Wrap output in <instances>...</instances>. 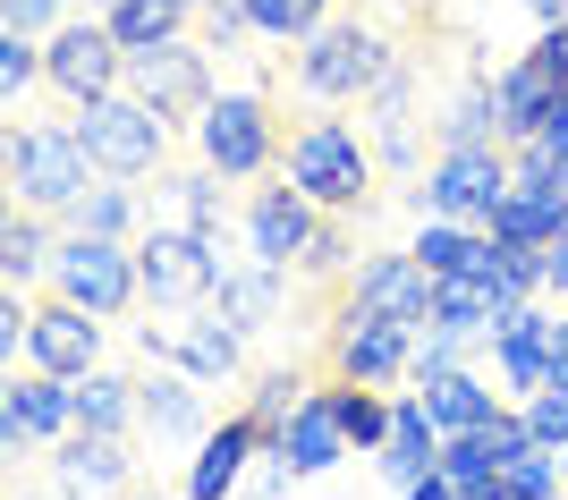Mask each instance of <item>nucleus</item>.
Listing matches in <instances>:
<instances>
[{
  "label": "nucleus",
  "mask_w": 568,
  "mask_h": 500,
  "mask_svg": "<svg viewBox=\"0 0 568 500\" xmlns=\"http://www.w3.org/2000/svg\"><path fill=\"white\" fill-rule=\"evenodd\" d=\"M18 500H69V492H60V483H51V492H18Z\"/></svg>",
  "instance_id": "nucleus-52"
},
{
  "label": "nucleus",
  "mask_w": 568,
  "mask_h": 500,
  "mask_svg": "<svg viewBox=\"0 0 568 500\" xmlns=\"http://www.w3.org/2000/svg\"><path fill=\"white\" fill-rule=\"evenodd\" d=\"M306 390H314V381L297 374V365H272V374H255V399H246V416L263 425V450H281V432H288V416L306 407Z\"/></svg>",
  "instance_id": "nucleus-35"
},
{
  "label": "nucleus",
  "mask_w": 568,
  "mask_h": 500,
  "mask_svg": "<svg viewBox=\"0 0 568 500\" xmlns=\"http://www.w3.org/2000/svg\"><path fill=\"white\" fill-rule=\"evenodd\" d=\"M442 441H450V432L433 425V407L416 399V390H399V407H390V441H382L374 450V467H382V483H425L433 467H442Z\"/></svg>",
  "instance_id": "nucleus-23"
},
{
  "label": "nucleus",
  "mask_w": 568,
  "mask_h": 500,
  "mask_svg": "<svg viewBox=\"0 0 568 500\" xmlns=\"http://www.w3.org/2000/svg\"><path fill=\"white\" fill-rule=\"evenodd\" d=\"M518 187V162H509V144H458L442 162L425 170V187H416V213H442V221H493V204Z\"/></svg>",
  "instance_id": "nucleus-9"
},
{
  "label": "nucleus",
  "mask_w": 568,
  "mask_h": 500,
  "mask_svg": "<svg viewBox=\"0 0 568 500\" xmlns=\"http://www.w3.org/2000/svg\"><path fill=\"white\" fill-rule=\"evenodd\" d=\"M560 467H568V450H560Z\"/></svg>",
  "instance_id": "nucleus-55"
},
{
  "label": "nucleus",
  "mask_w": 568,
  "mask_h": 500,
  "mask_svg": "<svg viewBox=\"0 0 568 500\" xmlns=\"http://www.w3.org/2000/svg\"><path fill=\"white\" fill-rule=\"evenodd\" d=\"M399 500H467V492H458V483H450V476H442V467H433V476H425V483H407V492H399Z\"/></svg>",
  "instance_id": "nucleus-49"
},
{
  "label": "nucleus",
  "mask_w": 568,
  "mask_h": 500,
  "mask_svg": "<svg viewBox=\"0 0 568 500\" xmlns=\"http://www.w3.org/2000/svg\"><path fill=\"white\" fill-rule=\"evenodd\" d=\"M551 348H560V314H551V297H526V306L493 331V374H500V390H518V399L551 390Z\"/></svg>",
  "instance_id": "nucleus-15"
},
{
  "label": "nucleus",
  "mask_w": 568,
  "mask_h": 500,
  "mask_svg": "<svg viewBox=\"0 0 568 500\" xmlns=\"http://www.w3.org/2000/svg\"><path fill=\"white\" fill-rule=\"evenodd\" d=\"M60 432H77V381L43 374V365L9 374V390H0V450L26 458L43 441H60Z\"/></svg>",
  "instance_id": "nucleus-13"
},
{
  "label": "nucleus",
  "mask_w": 568,
  "mask_h": 500,
  "mask_svg": "<svg viewBox=\"0 0 568 500\" xmlns=\"http://www.w3.org/2000/svg\"><path fill=\"white\" fill-rule=\"evenodd\" d=\"M288 280H297V272H281V263H263V255H230V263H221V288H213V314L255 339V331H272V323H281Z\"/></svg>",
  "instance_id": "nucleus-21"
},
{
  "label": "nucleus",
  "mask_w": 568,
  "mask_h": 500,
  "mask_svg": "<svg viewBox=\"0 0 568 500\" xmlns=\"http://www.w3.org/2000/svg\"><path fill=\"white\" fill-rule=\"evenodd\" d=\"M195 18H204V43H213V51H246V43H263V34H255V9H246V0H204Z\"/></svg>",
  "instance_id": "nucleus-42"
},
{
  "label": "nucleus",
  "mask_w": 568,
  "mask_h": 500,
  "mask_svg": "<svg viewBox=\"0 0 568 500\" xmlns=\"http://www.w3.org/2000/svg\"><path fill=\"white\" fill-rule=\"evenodd\" d=\"M314 229H323V204H314L306 187H255V204H246V255L281 263V272H297L314 246Z\"/></svg>",
  "instance_id": "nucleus-16"
},
{
  "label": "nucleus",
  "mask_w": 568,
  "mask_h": 500,
  "mask_svg": "<svg viewBox=\"0 0 568 500\" xmlns=\"http://www.w3.org/2000/svg\"><path fill=\"white\" fill-rule=\"evenodd\" d=\"M246 9L263 43H306L314 25H332V0H246Z\"/></svg>",
  "instance_id": "nucleus-38"
},
{
  "label": "nucleus",
  "mask_w": 568,
  "mask_h": 500,
  "mask_svg": "<svg viewBox=\"0 0 568 500\" xmlns=\"http://www.w3.org/2000/svg\"><path fill=\"white\" fill-rule=\"evenodd\" d=\"M509 314H518V297H509L493 272H442V280H433V323H442V331H467V339L493 348V331Z\"/></svg>",
  "instance_id": "nucleus-22"
},
{
  "label": "nucleus",
  "mask_w": 568,
  "mask_h": 500,
  "mask_svg": "<svg viewBox=\"0 0 568 500\" xmlns=\"http://www.w3.org/2000/svg\"><path fill=\"white\" fill-rule=\"evenodd\" d=\"M26 331H34V306H26L18 288L0 297V357H9V374H18V348H26Z\"/></svg>",
  "instance_id": "nucleus-47"
},
{
  "label": "nucleus",
  "mask_w": 568,
  "mask_h": 500,
  "mask_svg": "<svg viewBox=\"0 0 568 500\" xmlns=\"http://www.w3.org/2000/svg\"><path fill=\"white\" fill-rule=\"evenodd\" d=\"M332 374L374 381V390L407 381V374H416V323H390V314L348 306V297H339V323H332Z\"/></svg>",
  "instance_id": "nucleus-11"
},
{
  "label": "nucleus",
  "mask_w": 568,
  "mask_h": 500,
  "mask_svg": "<svg viewBox=\"0 0 568 500\" xmlns=\"http://www.w3.org/2000/svg\"><path fill=\"white\" fill-rule=\"evenodd\" d=\"M323 399H332L339 432H348V450H365V458H374L382 441H390V407H399V399H382L374 381H348V374H332V381H323Z\"/></svg>",
  "instance_id": "nucleus-28"
},
{
  "label": "nucleus",
  "mask_w": 568,
  "mask_h": 500,
  "mask_svg": "<svg viewBox=\"0 0 568 500\" xmlns=\"http://www.w3.org/2000/svg\"><path fill=\"white\" fill-rule=\"evenodd\" d=\"M51 297H69V306L102 314V323H119L128 306H144L136 238H85V229H69L60 255H51Z\"/></svg>",
  "instance_id": "nucleus-6"
},
{
  "label": "nucleus",
  "mask_w": 568,
  "mask_h": 500,
  "mask_svg": "<svg viewBox=\"0 0 568 500\" xmlns=\"http://www.w3.org/2000/svg\"><path fill=\"white\" fill-rule=\"evenodd\" d=\"M136 339H144V365H179L195 381H230L246 365V331L221 323L213 306H195V323H144Z\"/></svg>",
  "instance_id": "nucleus-12"
},
{
  "label": "nucleus",
  "mask_w": 568,
  "mask_h": 500,
  "mask_svg": "<svg viewBox=\"0 0 568 500\" xmlns=\"http://www.w3.org/2000/svg\"><path fill=\"white\" fill-rule=\"evenodd\" d=\"M60 221H69V229H85V238H144V204L128 195V178H94V187L77 195Z\"/></svg>",
  "instance_id": "nucleus-29"
},
{
  "label": "nucleus",
  "mask_w": 568,
  "mask_h": 500,
  "mask_svg": "<svg viewBox=\"0 0 568 500\" xmlns=\"http://www.w3.org/2000/svg\"><path fill=\"white\" fill-rule=\"evenodd\" d=\"M416 399L433 407V425H442V432H475V425H493V416H500V390H493L484 374H475V365L416 381Z\"/></svg>",
  "instance_id": "nucleus-25"
},
{
  "label": "nucleus",
  "mask_w": 568,
  "mask_h": 500,
  "mask_svg": "<svg viewBox=\"0 0 568 500\" xmlns=\"http://www.w3.org/2000/svg\"><path fill=\"white\" fill-rule=\"evenodd\" d=\"M119 500H187V492H119Z\"/></svg>",
  "instance_id": "nucleus-51"
},
{
  "label": "nucleus",
  "mask_w": 568,
  "mask_h": 500,
  "mask_svg": "<svg viewBox=\"0 0 568 500\" xmlns=\"http://www.w3.org/2000/svg\"><path fill=\"white\" fill-rule=\"evenodd\" d=\"M475 348H484V339H467V331H442V323H425V331H416V374H407V381L458 374V365H467Z\"/></svg>",
  "instance_id": "nucleus-40"
},
{
  "label": "nucleus",
  "mask_w": 568,
  "mask_h": 500,
  "mask_svg": "<svg viewBox=\"0 0 568 500\" xmlns=\"http://www.w3.org/2000/svg\"><path fill=\"white\" fill-rule=\"evenodd\" d=\"M85 9H119V0H85Z\"/></svg>",
  "instance_id": "nucleus-53"
},
{
  "label": "nucleus",
  "mask_w": 568,
  "mask_h": 500,
  "mask_svg": "<svg viewBox=\"0 0 568 500\" xmlns=\"http://www.w3.org/2000/svg\"><path fill=\"white\" fill-rule=\"evenodd\" d=\"M221 238H204V229H179V221H153L136 238V280H144V306L153 314H195L213 306L221 288Z\"/></svg>",
  "instance_id": "nucleus-4"
},
{
  "label": "nucleus",
  "mask_w": 568,
  "mask_h": 500,
  "mask_svg": "<svg viewBox=\"0 0 568 500\" xmlns=\"http://www.w3.org/2000/svg\"><path fill=\"white\" fill-rule=\"evenodd\" d=\"M374 144H365V127L356 120H306L297 136H288V187H306L323 213H356L365 195H374Z\"/></svg>",
  "instance_id": "nucleus-1"
},
{
  "label": "nucleus",
  "mask_w": 568,
  "mask_h": 500,
  "mask_svg": "<svg viewBox=\"0 0 568 500\" xmlns=\"http://www.w3.org/2000/svg\"><path fill=\"white\" fill-rule=\"evenodd\" d=\"M535 60H544V69H551V76H560V85H568V18L535 34Z\"/></svg>",
  "instance_id": "nucleus-48"
},
{
  "label": "nucleus",
  "mask_w": 568,
  "mask_h": 500,
  "mask_svg": "<svg viewBox=\"0 0 568 500\" xmlns=\"http://www.w3.org/2000/svg\"><path fill=\"white\" fill-rule=\"evenodd\" d=\"M43 85L60 102H102L128 85V43L111 34V18H69V25H51L43 34Z\"/></svg>",
  "instance_id": "nucleus-7"
},
{
  "label": "nucleus",
  "mask_w": 568,
  "mask_h": 500,
  "mask_svg": "<svg viewBox=\"0 0 568 500\" xmlns=\"http://www.w3.org/2000/svg\"><path fill=\"white\" fill-rule=\"evenodd\" d=\"M102 18H111V34L128 51H153V43H179V34H187V0H119V9H102Z\"/></svg>",
  "instance_id": "nucleus-34"
},
{
  "label": "nucleus",
  "mask_w": 568,
  "mask_h": 500,
  "mask_svg": "<svg viewBox=\"0 0 568 500\" xmlns=\"http://www.w3.org/2000/svg\"><path fill=\"white\" fill-rule=\"evenodd\" d=\"M162 195H170V221H179V229L221 238V170H213V162H195V170H179V178H162Z\"/></svg>",
  "instance_id": "nucleus-36"
},
{
  "label": "nucleus",
  "mask_w": 568,
  "mask_h": 500,
  "mask_svg": "<svg viewBox=\"0 0 568 500\" xmlns=\"http://www.w3.org/2000/svg\"><path fill=\"white\" fill-rule=\"evenodd\" d=\"M187 9H204V0H187Z\"/></svg>",
  "instance_id": "nucleus-54"
},
{
  "label": "nucleus",
  "mask_w": 568,
  "mask_h": 500,
  "mask_svg": "<svg viewBox=\"0 0 568 500\" xmlns=\"http://www.w3.org/2000/svg\"><path fill=\"white\" fill-rule=\"evenodd\" d=\"M551 94H560V76H551L544 60H535V51H526V60H509V69H500V136H509V144H526L535 127H544Z\"/></svg>",
  "instance_id": "nucleus-27"
},
{
  "label": "nucleus",
  "mask_w": 568,
  "mask_h": 500,
  "mask_svg": "<svg viewBox=\"0 0 568 500\" xmlns=\"http://www.w3.org/2000/svg\"><path fill=\"white\" fill-rule=\"evenodd\" d=\"M407 85H416V69H390L374 85V162L382 170H416V136H407Z\"/></svg>",
  "instance_id": "nucleus-30"
},
{
  "label": "nucleus",
  "mask_w": 568,
  "mask_h": 500,
  "mask_svg": "<svg viewBox=\"0 0 568 500\" xmlns=\"http://www.w3.org/2000/svg\"><path fill=\"white\" fill-rule=\"evenodd\" d=\"M77 425H94V432H136V374H111V365L77 374Z\"/></svg>",
  "instance_id": "nucleus-32"
},
{
  "label": "nucleus",
  "mask_w": 568,
  "mask_h": 500,
  "mask_svg": "<svg viewBox=\"0 0 568 500\" xmlns=\"http://www.w3.org/2000/svg\"><path fill=\"white\" fill-rule=\"evenodd\" d=\"M390 69H399V51L365 18H332L297 43V85H306L314 102H374V85Z\"/></svg>",
  "instance_id": "nucleus-2"
},
{
  "label": "nucleus",
  "mask_w": 568,
  "mask_h": 500,
  "mask_svg": "<svg viewBox=\"0 0 568 500\" xmlns=\"http://www.w3.org/2000/svg\"><path fill=\"white\" fill-rule=\"evenodd\" d=\"M51 483L69 500H119V492H136V450H128V432H94V425H77L51 441Z\"/></svg>",
  "instance_id": "nucleus-14"
},
{
  "label": "nucleus",
  "mask_w": 568,
  "mask_h": 500,
  "mask_svg": "<svg viewBox=\"0 0 568 500\" xmlns=\"http://www.w3.org/2000/svg\"><path fill=\"white\" fill-rule=\"evenodd\" d=\"M442 476H450L458 492H484V483H500V467H493V450H484L475 432H450V441H442Z\"/></svg>",
  "instance_id": "nucleus-41"
},
{
  "label": "nucleus",
  "mask_w": 568,
  "mask_h": 500,
  "mask_svg": "<svg viewBox=\"0 0 568 500\" xmlns=\"http://www.w3.org/2000/svg\"><path fill=\"white\" fill-rule=\"evenodd\" d=\"M195 162H213L221 178H263L281 162V127H272V102L246 85V94H213L204 120H195Z\"/></svg>",
  "instance_id": "nucleus-8"
},
{
  "label": "nucleus",
  "mask_w": 568,
  "mask_h": 500,
  "mask_svg": "<svg viewBox=\"0 0 568 500\" xmlns=\"http://www.w3.org/2000/svg\"><path fill=\"white\" fill-rule=\"evenodd\" d=\"M458 144H509L500 136V76H475V85L450 94V111H442V153H458Z\"/></svg>",
  "instance_id": "nucleus-31"
},
{
  "label": "nucleus",
  "mask_w": 568,
  "mask_h": 500,
  "mask_svg": "<svg viewBox=\"0 0 568 500\" xmlns=\"http://www.w3.org/2000/svg\"><path fill=\"white\" fill-rule=\"evenodd\" d=\"M348 306H374V314H390V323H416V331H425V323H433V272L416 263V246H399V255H365L348 272Z\"/></svg>",
  "instance_id": "nucleus-17"
},
{
  "label": "nucleus",
  "mask_w": 568,
  "mask_h": 500,
  "mask_svg": "<svg viewBox=\"0 0 568 500\" xmlns=\"http://www.w3.org/2000/svg\"><path fill=\"white\" fill-rule=\"evenodd\" d=\"M518 9H526L535 25H560V18H568V0H518Z\"/></svg>",
  "instance_id": "nucleus-50"
},
{
  "label": "nucleus",
  "mask_w": 568,
  "mask_h": 500,
  "mask_svg": "<svg viewBox=\"0 0 568 500\" xmlns=\"http://www.w3.org/2000/svg\"><path fill=\"white\" fill-rule=\"evenodd\" d=\"M544 255H551V246H500V272H493V280L526 306V297H544Z\"/></svg>",
  "instance_id": "nucleus-44"
},
{
  "label": "nucleus",
  "mask_w": 568,
  "mask_h": 500,
  "mask_svg": "<svg viewBox=\"0 0 568 500\" xmlns=\"http://www.w3.org/2000/svg\"><path fill=\"white\" fill-rule=\"evenodd\" d=\"M94 178L102 170H94V153L77 144L69 120L60 127H9V187H18L26 213H69Z\"/></svg>",
  "instance_id": "nucleus-5"
},
{
  "label": "nucleus",
  "mask_w": 568,
  "mask_h": 500,
  "mask_svg": "<svg viewBox=\"0 0 568 500\" xmlns=\"http://www.w3.org/2000/svg\"><path fill=\"white\" fill-rule=\"evenodd\" d=\"M306 280H332V272H348V213H323V229H314L306 263H297Z\"/></svg>",
  "instance_id": "nucleus-43"
},
{
  "label": "nucleus",
  "mask_w": 568,
  "mask_h": 500,
  "mask_svg": "<svg viewBox=\"0 0 568 500\" xmlns=\"http://www.w3.org/2000/svg\"><path fill=\"white\" fill-rule=\"evenodd\" d=\"M26 85H43V34H18V25H0V94L18 111Z\"/></svg>",
  "instance_id": "nucleus-39"
},
{
  "label": "nucleus",
  "mask_w": 568,
  "mask_h": 500,
  "mask_svg": "<svg viewBox=\"0 0 568 500\" xmlns=\"http://www.w3.org/2000/svg\"><path fill=\"white\" fill-rule=\"evenodd\" d=\"M500 500H568L560 450H544V441H535L526 458H509V467H500Z\"/></svg>",
  "instance_id": "nucleus-37"
},
{
  "label": "nucleus",
  "mask_w": 568,
  "mask_h": 500,
  "mask_svg": "<svg viewBox=\"0 0 568 500\" xmlns=\"http://www.w3.org/2000/svg\"><path fill=\"white\" fill-rule=\"evenodd\" d=\"M255 458H263V425L246 416V407H237V416H221V425L195 441L187 483H179V492H187V500H230L237 483L255 476Z\"/></svg>",
  "instance_id": "nucleus-18"
},
{
  "label": "nucleus",
  "mask_w": 568,
  "mask_h": 500,
  "mask_svg": "<svg viewBox=\"0 0 568 500\" xmlns=\"http://www.w3.org/2000/svg\"><path fill=\"white\" fill-rule=\"evenodd\" d=\"M26 365H43V374L77 381L102 365V314L69 306V297H51V306H34V331H26Z\"/></svg>",
  "instance_id": "nucleus-20"
},
{
  "label": "nucleus",
  "mask_w": 568,
  "mask_h": 500,
  "mask_svg": "<svg viewBox=\"0 0 568 500\" xmlns=\"http://www.w3.org/2000/svg\"><path fill=\"white\" fill-rule=\"evenodd\" d=\"M281 458L297 467V476H332L339 458H348V432H339L332 399H323V381H314V390H306V407L288 416V432H281Z\"/></svg>",
  "instance_id": "nucleus-24"
},
{
  "label": "nucleus",
  "mask_w": 568,
  "mask_h": 500,
  "mask_svg": "<svg viewBox=\"0 0 568 500\" xmlns=\"http://www.w3.org/2000/svg\"><path fill=\"white\" fill-rule=\"evenodd\" d=\"M0 25H18V34H51V25H69V0H0Z\"/></svg>",
  "instance_id": "nucleus-46"
},
{
  "label": "nucleus",
  "mask_w": 568,
  "mask_h": 500,
  "mask_svg": "<svg viewBox=\"0 0 568 500\" xmlns=\"http://www.w3.org/2000/svg\"><path fill=\"white\" fill-rule=\"evenodd\" d=\"M484 229H493L500 246H560L568 238V204H560V195H544V187H509Z\"/></svg>",
  "instance_id": "nucleus-26"
},
{
  "label": "nucleus",
  "mask_w": 568,
  "mask_h": 500,
  "mask_svg": "<svg viewBox=\"0 0 568 500\" xmlns=\"http://www.w3.org/2000/svg\"><path fill=\"white\" fill-rule=\"evenodd\" d=\"M77 144L94 153L102 178H162V153H170V120L153 111V102H136L128 85L102 102H77Z\"/></svg>",
  "instance_id": "nucleus-3"
},
{
  "label": "nucleus",
  "mask_w": 568,
  "mask_h": 500,
  "mask_svg": "<svg viewBox=\"0 0 568 500\" xmlns=\"http://www.w3.org/2000/svg\"><path fill=\"white\" fill-rule=\"evenodd\" d=\"M51 213H9L0 221V272H9V288H26V280H51V255H60V246H51V229H43Z\"/></svg>",
  "instance_id": "nucleus-33"
},
{
  "label": "nucleus",
  "mask_w": 568,
  "mask_h": 500,
  "mask_svg": "<svg viewBox=\"0 0 568 500\" xmlns=\"http://www.w3.org/2000/svg\"><path fill=\"white\" fill-rule=\"evenodd\" d=\"M128 94L153 102L170 127L179 120H204V102H213V43H153V51H128Z\"/></svg>",
  "instance_id": "nucleus-10"
},
{
  "label": "nucleus",
  "mask_w": 568,
  "mask_h": 500,
  "mask_svg": "<svg viewBox=\"0 0 568 500\" xmlns=\"http://www.w3.org/2000/svg\"><path fill=\"white\" fill-rule=\"evenodd\" d=\"M136 432L162 450V441H204L213 432V416H204V381L195 374H179V365H153V374L136 381Z\"/></svg>",
  "instance_id": "nucleus-19"
},
{
  "label": "nucleus",
  "mask_w": 568,
  "mask_h": 500,
  "mask_svg": "<svg viewBox=\"0 0 568 500\" xmlns=\"http://www.w3.org/2000/svg\"><path fill=\"white\" fill-rule=\"evenodd\" d=\"M518 407H526V425H535L544 450H568V390H535V399H518Z\"/></svg>",
  "instance_id": "nucleus-45"
}]
</instances>
